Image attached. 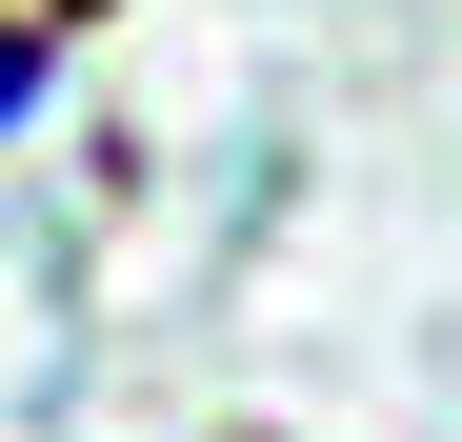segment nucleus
Segmentation results:
<instances>
[{"mask_svg": "<svg viewBox=\"0 0 462 442\" xmlns=\"http://www.w3.org/2000/svg\"><path fill=\"white\" fill-rule=\"evenodd\" d=\"M21 81H41V41H0V121H21Z\"/></svg>", "mask_w": 462, "mask_h": 442, "instance_id": "obj_1", "label": "nucleus"}]
</instances>
